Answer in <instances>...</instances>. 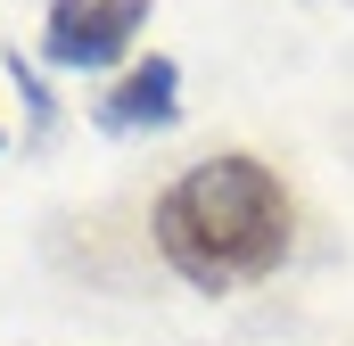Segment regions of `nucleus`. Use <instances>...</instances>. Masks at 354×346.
I'll list each match as a JSON object with an SVG mask.
<instances>
[{
	"instance_id": "7ed1b4c3",
	"label": "nucleus",
	"mask_w": 354,
	"mask_h": 346,
	"mask_svg": "<svg viewBox=\"0 0 354 346\" xmlns=\"http://www.w3.org/2000/svg\"><path fill=\"white\" fill-rule=\"evenodd\" d=\"M174 91H181V75H174V58H149V66H132L124 83L107 91V124H165L174 116Z\"/></svg>"
},
{
	"instance_id": "f257e3e1",
	"label": "nucleus",
	"mask_w": 354,
	"mask_h": 346,
	"mask_svg": "<svg viewBox=\"0 0 354 346\" xmlns=\"http://www.w3.org/2000/svg\"><path fill=\"white\" fill-rule=\"evenodd\" d=\"M157 256L206 297L264 280L288 256V190H280V173L256 165V157L189 165L157 198Z\"/></svg>"
},
{
	"instance_id": "f03ea898",
	"label": "nucleus",
	"mask_w": 354,
	"mask_h": 346,
	"mask_svg": "<svg viewBox=\"0 0 354 346\" xmlns=\"http://www.w3.org/2000/svg\"><path fill=\"white\" fill-rule=\"evenodd\" d=\"M140 17H149V0H50L41 58L50 66H107L140 33Z\"/></svg>"
}]
</instances>
